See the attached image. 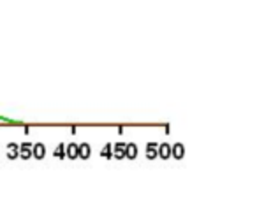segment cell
<instances>
[{
    "instance_id": "cell-11",
    "label": "cell",
    "mask_w": 257,
    "mask_h": 216,
    "mask_svg": "<svg viewBox=\"0 0 257 216\" xmlns=\"http://www.w3.org/2000/svg\"><path fill=\"white\" fill-rule=\"evenodd\" d=\"M100 156L102 158H107V160H111L113 158V144H106L102 149H100Z\"/></svg>"
},
{
    "instance_id": "cell-4",
    "label": "cell",
    "mask_w": 257,
    "mask_h": 216,
    "mask_svg": "<svg viewBox=\"0 0 257 216\" xmlns=\"http://www.w3.org/2000/svg\"><path fill=\"white\" fill-rule=\"evenodd\" d=\"M157 156H161L162 160L171 158V144H168V142H162V144H159Z\"/></svg>"
},
{
    "instance_id": "cell-2",
    "label": "cell",
    "mask_w": 257,
    "mask_h": 216,
    "mask_svg": "<svg viewBox=\"0 0 257 216\" xmlns=\"http://www.w3.org/2000/svg\"><path fill=\"white\" fill-rule=\"evenodd\" d=\"M90 155H92V148H90L88 142H81V144H78V158L88 160Z\"/></svg>"
},
{
    "instance_id": "cell-1",
    "label": "cell",
    "mask_w": 257,
    "mask_h": 216,
    "mask_svg": "<svg viewBox=\"0 0 257 216\" xmlns=\"http://www.w3.org/2000/svg\"><path fill=\"white\" fill-rule=\"evenodd\" d=\"M32 156L36 160H43L44 156H46V146H44L43 142H36V144H32Z\"/></svg>"
},
{
    "instance_id": "cell-3",
    "label": "cell",
    "mask_w": 257,
    "mask_h": 216,
    "mask_svg": "<svg viewBox=\"0 0 257 216\" xmlns=\"http://www.w3.org/2000/svg\"><path fill=\"white\" fill-rule=\"evenodd\" d=\"M20 158L22 160L32 158V142H23V144H20Z\"/></svg>"
},
{
    "instance_id": "cell-5",
    "label": "cell",
    "mask_w": 257,
    "mask_h": 216,
    "mask_svg": "<svg viewBox=\"0 0 257 216\" xmlns=\"http://www.w3.org/2000/svg\"><path fill=\"white\" fill-rule=\"evenodd\" d=\"M171 156H175V160H182L185 156V146L182 142H176L175 146H171Z\"/></svg>"
},
{
    "instance_id": "cell-9",
    "label": "cell",
    "mask_w": 257,
    "mask_h": 216,
    "mask_svg": "<svg viewBox=\"0 0 257 216\" xmlns=\"http://www.w3.org/2000/svg\"><path fill=\"white\" fill-rule=\"evenodd\" d=\"M8 149H9V153H8L9 160H16L20 156V144H16V142H9Z\"/></svg>"
},
{
    "instance_id": "cell-8",
    "label": "cell",
    "mask_w": 257,
    "mask_h": 216,
    "mask_svg": "<svg viewBox=\"0 0 257 216\" xmlns=\"http://www.w3.org/2000/svg\"><path fill=\"white\" fill-rule=\"evenodd\" d=\"M65 156H67L69 160L78 158V144H76V142H71V144L65 146Z\"/></svg>"
},
{
    "instance_id": "cell-6",
    "label": "cell",
    "mask_w": 257,
    "mask_h": 216,
    "mask_svg": "<svg viewBox=\"0 0 257 216\" xmlns=\"http://www.w3.org/2000/svg\"><path fill=\"white\" fill-rule=\"evenodd\" d=\"M113 158H116V160L125 158V142H116V144H113Z\"/></svg>"
},
{
    "instance_id": "cell-10",
    "label": "cell",
    "mask_w": 257,
    "mask_h": 216,
    "mask_svg": "<svg viewBox=\"0 0 257 216\" xmlns=\"http://www.w3.org/2000/svg\"><path fill=\"white\" fill-rule=\"evenodd\" d=\"M157 148H159L157 142H148V144H147V158L148 160L157 158Z\"/></svg>"
},
{
    "instance_id": "cell-12",
    "label": "cell",
    "mask_w": 257,
    "mask_h": 216,
    "mask_svg": "<svg viewBox=\"0 0 257 216\" xmlns=\"http://www.w3.org/2000/svg\"><path fill=\"white\" fill-rule=\"evenodd\" d=\"M53 155H55V156H57V158L64 160V158H65V144H58V146H57V148H55Z\"/></svg>"
},
{
    "instance_id": "cell-7",
    "label": "cell",
    "mask_w": 257,
    "mask_h": 216,
    "mask_svg": "<svg viewBox=\"0 0 257 216\" xmlns=\"http://www.w3.org/2000/svg\"><path fill=\"white\" fill-rule=\"evenodd\" d=\"M136 156H138V146L134 144V142H128V144H125V158L134 160Z\"/></svg>"
}]
</instances>
